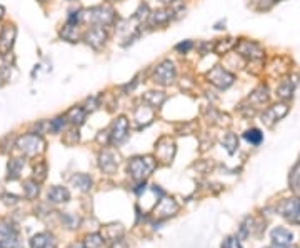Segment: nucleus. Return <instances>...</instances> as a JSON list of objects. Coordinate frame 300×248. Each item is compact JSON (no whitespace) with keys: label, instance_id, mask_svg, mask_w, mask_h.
Segmentation results:
<instances>
[{"label":"nucleus","instance_id":"nucleus-1","mask_svg":"<svg viewBox=\"0 0 300 248\" xmlns=\"http://www.w3.org/2000/svg\"><path fill=\"white\" fill-rule=\"evenodd\" d=\"M17 147L22 150L25 155H35L43 148V140L39 133H27L17 140Z\"/></svg>","mask_w":300,"mask_h":248},{"label":"nucleus","instance_id":"nucleus-2","mask_svg":"<svg viewBox=\"0 0 300 248\" xmlns=\"http://www.w3.org/2000/svg\"><path fill=\"white\" fill-rule=\"evenodd\" d=\"M153 162L150 157L145 158H133V160L129 164V172H130L132 178L135 180H144L147 175H150V172L153 170Z\"/></svg>","mask_w":300,"mask_h":248},{"label":"nucleus","instance_id":"nucleus-3","mask_svg":"<svg viewBox=\"0 0 300 248\" xmlns=\"http://www.w3.org/2000/svg\"><path fill=\"white\" fill-rule=\"evenodd\" d=\"M279 213L292 223H300V198H287L279 205Z\"/></svg>","mask_w":300,"mask_h":248},{"label":"nucleus","instance_id":"nucleus-4","mask_svg":"<svg viewBox=\"0 0 300 248\" xmlns=\"http://www.w3.org/2000/svg\"><path fill=\"white\" fill-rule=\"evenodd\" d=\"M210 82L214 85H217L218 88H229L234 83V75L229 74L224 67H215L212 72L209 74Z\"/></svg>","mask_w":300,"mask_h":248},{"label":"nucleus","instance_id":"nucleus-5","mask_svg":"<svg viewBox=\"0 0 300 248\" xmlns=\"http://www.w3.org/2000/svg\"><path fill=\"white\" fill-rule=\"evenodd\" d=\"M17 35L14 25H5L0 34V55H7L10 52V48L14 47V40Z\"/></svg>","mask_w":300,"mask_h":248},{"label":"nucleus","instance_id":"nucleus-6","mask_svg":"<svg viewBox=\"0 0 300 248\" xmlns=\"http://www.w3.org/2000/svg\"><path fill=\"white\" fill-rule=\"evenodd\" d=\"M272 242L277 248H287L292 245V242H294V233L287 228H274Z\"/></svg>","mask_w":300,"mask_h":248},{"label":"nucleus","instance_id":"nucleus-7","mask_svg":"<svg viewBox=\"0 0 300 248\" xmlns=\"http://www.w3.org/2000/svg\"><path fill=\"white\" fill-rule=\"evenodd\" d=\"M237 50L240 55H247V57H250V59H258V57H262L263 54L260 45H258L257 42H252V40H244V42H240Z\"/></svg>","mask_w":300,"mask_h":248},{"label":"nucleus","instance_id":"nucleus-8","mask_svg":"<svg viewBox=\"0 0 300 248\" xmlns=\"http://www.w3.org/2000/svg\"><path fill=\"white\" fill-rule=\"evenodd\" d=\"M173 74H175V70H173V65L170 63V62H164V63H160L159 67H157V70H155V82H159V83H170L172 82V79H173Z\"/></svg>","mask_w":300,"mask_h":248},{"label":"nucleus","instance_id":"nucleus-9","mask_svg":"<svg viewBox=\"0 0 300 248\" xmlns=\"http://www.w3.org/2000/svg\"><path fill=\"white\" fill-rule=\"evenodd\" d=\"M177 210H178V205L175 203V200H172V198H162L155 208V215L157 217H169V215L177 213Z\"/></svg>","mask_w":300,"mask_h":248},{"label":"nucleus","instance_id":"nucleus-10","mask_svg":"<svg viewBox=\"0 0 300 248\" xmlns=\"http://www.w3.org/2000/svg\"><path fill=\"white\" fill-rule=\"evenodd\" d=\"M127 132H129V120L125 119V117H120V119L115 120V124H113V133H112L113 142L120 144L122 140H125Z\"/></svg>","mask_w":300,"mask_h":248},{"label":"nucleus","instance_id":"nucleus-11","mask_svg":"<svg viewBox=\"0 0 300 248\" xmlns=\"http://www.w3.org/2000/svg\"><path fill=\"white\" fill-rule=\"evenodd\" d=\"M287 110H289V108H287L285 103L274 105L272 108H269V110L265 112V115H263V120H265L269 125H270V122H279L287 113Z\"/></svg>","mask_w":300,"mask_h":248},{"label":"nucleus","instance_id":"nucleus-12","mask_svg":"<svg viewBox=\"0 0 300 248\" xmlns=\"http://www.w3.org/2000/svg\"><path fill=\"white\" fill-rule=\"evenodd\" d=\"M47 198L52 203H64V202H68L70 195H68V190L64 188V186H52L47 193Z\"/></svg>","mask_w":300,"mask_h":248},{"label":"nucleus","instance_id":"nucleus-13","mask_svg":"<svg viewBox=\"0 0 300 248\" xmlns=\"http://www.w3.org/2000/svg\"><path fill=\"white\" fill-rule=\"evenodd\" d=\"M32 248H55L54 237L48 233H39L30 240Z\"/></svg>","mask_w":300,"mask_h":248},{"label":"nucleus","instance_id":"nucleus-14","mask_svg":"<svg viewBox=\"0 0 300 248\" xmlns=\"http://www.w3.org/2000/svg\"><path fill=\"white\" fill-rule=\"evenodd\" d=\"M105 39H107V34L104 32V28H92L90 32L87 34V42L90 45H94L95 48H99L102 43H105Z\"/></svg>","mask_w":300,"mask_h":248},{"label":"nucleus","instance_id":"nucleus-15","mask_svg":"<svg viewBox=\"0 0 300 248\" xmlns=\"http://www.w3.org/2000/svg\"><path fill=\"white\" fill-rule=\"evenodd\" d=\"M72 185H74L75 188L82 190V192H87V190H90V186H92V180L88 175L79 173V175H75V177H72Z\"/></svg>","mask_w":300,"mask_h":248},{"label":"nucleus","instance_id":"nucleus-16","mask_svg":"<svg viewBox=\"0 0 300 248\" xmlns=\"http://www.w3.org/2000/svg\"><path fill=\"white\" fill-rule=\"evenodd\" d=\"M23 164H25V162H23L22 158H12V160L9 162V178L10 180H15V178L20 177Z\"/></svg>","mask_w":300,"mask_h":248},{"label":"nucleus","instance_id":"nucleus-17","mask_svg":"<svg viewBox=\"0 0 300 248\" xmlns=\"http://www.w3.org/2000/svg\"><path fill=\"white\" fill-rule=\"evenodd\" d=\"M100 166H102L105 172H112V170L117 166L115 157H113L110 152H104L102 155H100Z\"/></svg>","mask_w":300,"mask_h":248},{"label":"nucleus","instance_id":"nucleus-18","mask_svg":"<svg viewBox=\"0 0 300 248\" xmlns=\"http://www.w3.org/2000/svg\"><path fill=\"white\" fill-rule=\"evenodd\" d=\"M244 138L252 145H260V142L263 140V133L258 128H250L244 133Z\"/></svg>","mask_w":300,"mask_h":248},{"label":"nucleus","instance_id":"nucleus-19","mask_svg":"<svg viewBox=\"0 0 300 248\" xmlns=\"http://www.w3.org/2000/svg\"><path fill=\"white\" fill-rule=\"evenodd\" d=\"M68 120L72 122L74 125H80L85 120V110L82 107H74L70 112H68Z\"/></svg>","mask_w":300,"mask_h":248},{"label":"nucleus","instance_id":"nucleus-20","mask_svg":"<svg viewBox=\"0 0 300 248\" xmlns=\"http://www.w3.org/2000/svg\"><path fill=\"white\" fill-rule=\"evenodd\" d=\"M292 92H294V85L290 83V80H283L277 88V93L280 99H290Z\"/></svg>","mask_w":300,"mask_h":248},{"label":"nucleus","instance_id":"nucleus-21","mask_svg":"<svg viewBox=\"0 0 300 248\" xmlns=\"http://www.w3.org/2000/svg\"><path fill=\"white\" fill-rule=\"evenodd\" d=\"M23 192L27 198H35L39 195V184L35 180H27L23 184Z\"/></svg>","mask_w":300,"mask_h":248},{"label":"nucleus","instance_id":"nucleus-22","mask_svg":"<svg viewBox=\"0 0 300 248\" xmlns=\"http://www.w3.org/2000/svg\"><path fill=\"white\" fill-rule=\"evenodd\" d=\"M102 243H104V238H102V235H99V233L88 235V237L85 238V247L87 248H100Z\"/></svg>","mask_w":300,"mask_h":248},{"label":"nucleus","instance_id":"nucleus-23","mask_svg":"<svg viewBox=\"0 0 300 248\" xmlns=\"http://www.w3.org/2000/svg\"><path fill=\"white\" fill-rule=\"evenodd\" d=\"M19 245H20V242H19L17 233L7 235V237H3V240L0 242V247L2 248H19Z\"/></svg>","mask_w":300,"mask_h":248},{"label":"nucleus","instance_id":"nucleus-24","mask_svg":"<svg viewBox=\"0 0 300 248\" xmlns=\"http://www.w3.org/2000/svg\"><path fill=\"white\" fill-rule=\"evenodd\" d=\"M48 127H50L52 132H60V130L65 127V119H64V117H59V119L52 120L50 124H48Z\"/></svg>","mask_w":300,"mask_h":248},{"label":"nucleus","instance_id":"nucleus-25","mask_svg":"<svg viewBox=\"0 0 300 248\" xmlns=\"http://www.w3.org/2000/svg\"><path fill=\"white\" fill-rule=\"evenodd\" d=\"M224 144L227 145V148H229V152H230V153H234L235 147H238V144H237V137L232 135V133H229V135H227V138L224 140Z\"/></svg>","mask_w":300,"mask_h":248},{"label":"nucleus","instance_id":"nucleus-26","mask_svg":"<svg viewBox=\"0 0 300 248\" xmlns=\"http://www.w3.org/2000/svg\"><path fill=\"white\" fill-rule=\"evenodd\" d=\"M292 184L295 185V188H300V164L294 168V173H292Z\"/></svg>","mask_w":300,"mask_h":248},{"label":"nucleus","instance_id":"nucleus-27","mask_svg":"<svg viewBox=\"0 0 300 248\" xmlns=\"http://www.w3.org/2000/svg\"><path fill=\"white\" fill-rule=\"evenodd\" d=\"M178 52H189L190 48H192V42H185V43H178L175 47Z\"/></svg>","mask_w":300,"mask_h":248},{"label":"nucleus","instance_id":"nucleus-28","mask_svg":"<svg viewBox=\"0 0 300 248\" xmlns=\"http://www.w3.org/2000/svg\"><path fill=\"white\" fill-rule=\"evenodd\" d=\"M3 200H5V203H17V197H14V195H3Z\"/></svg>","mask_w":300,"mask_h":248},{"label":"nucleus","instance_id":"nucleus-29","mask_svg":"<svg viewBox=\"0 0 300 248\" xmlns=\"http://www.w3.org/2000/svg\"><path fill=\"white\" fill-rule=\"evenodd\" d=\"M112 248H127V245H125V243L122 242V240H115V242H113V247Z\"/></svg>","mask_w":300,"mask_h":248},{"label":"nucleus","instance_id":"nucleus-30","mask_svg":"<svg viewBox=\"0 0 300 248\" xmlns=\"http://www.w3.org/2000/svg\"><path fill=\"white\" fill-rule=\"evenodd\" d=\"M70 248H87L85 245H74V247H70Z\"/></svg>","mask_w":300,"mask_h":248},{"label":"nucleus","instance_id":"nucleus-31","mask_svg":"<svg viewBox=\"0 0 300 248\" xmlns=\"http://www.w3.org/2000/svg\"><path fill=\"white\" fill-rule=\"evenodd\" d=\"M160 2H164V3H170V2H175V0H160Z\"/></svg>","mask_w":300,"mask_h":248},{"label":"nucleus","instance_id":"nucleus-32","mask_svg":"<svg viewBox=\"0 0 300 248\" xmlns=\"http://www.w3.org/2000/svg\"><path fill=\"white\" fill-rule=\"evenodd\" d=\"M3 12H5V10H3V7L0 5V17H2V15H3Z\"/></svg>","mask_w":300,"mask_h":248},{"label":"nucleus","instance_id":"nucleus-33","mask_svg":"<svg viewBox=\"0 0 300 248\" xmlns=\"http://www.w3.org/2000/svg\"><path fill=\"white\" fill-rule=\"evenodd\" d=\"M267 248H274V247H267Z\"/></svg>","mask_w":300,"mask_h":248},{"label":"nucleus","instance_id":"nucleus-34","mask_svg":"<svg viewBox=\"0 0 300 248\" xmlns=\"http://www.w3.org/2000/svg\"><path fill=\"white\" fill-rule=\"evenodd\" d=\"M42 2H43V0H42Z\"/></svg>","mask_w":300,"mask_h":248},{"label":"nucleus","instance_id":"nucleus-35","mask_svg":"<svg viewBox=\"0 0 300 248\" xmlns=\"http://www.w3.org/2000/svg\"><path fill=\"white\" fill-rule=\"evenodd\" d=\"M0 248H2V247H0Z\"/></svg>","mask_w":300,"mask_h":248}]
</instances>
